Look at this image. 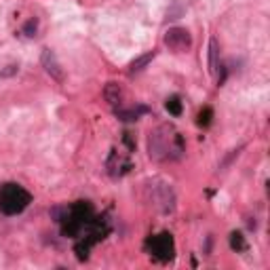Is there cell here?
Here are the masks:
<instances>
[{"mask_svg":"<svg viewBox=\"0 0 270 270\" xmlns=\"http://www.w3.org/2000/svg\"><path fill=\"white\" fill-rule=\"evenodd\" d=\"M36 32H38V21H36V19H27V21L23 23V34H25L27 38H34Z\"/></svg>","mask_w":270,"mask_h":270,"instance_id":"cell-15","label":"cell"},{"mask_svg":"<svg viewBox=\"0 0 270 270\" xmlns=\"http://www.w3.org/2000/svg\"><path fill=\"white\" fill-rule=\"evenodd\" d=\"M165 108H167V112L169 114H173V116H179L182 114V99L177 97V95H171L165 102Z\"/></svg>","mask_w":270,"mask_h":270,"instance_id":"cell-12","label":"cell"},{"mask_svg":"<svg viewBox=\"0 0 270 270\" xmlns=\"http://www.w3.org/2000/svg\"><path fill=\"white\" fill-rule=\"evenodd\" d=\"M152 186V184H150ZM154 194H152V201L154 205L159 207L163 213H169V211H173L175 207V196H173V190L167 186V184H161V186H152Z\"/></svg>","mask_w":270,"mask_h":270,"instance_id":"cell-6","label":"cell"},{"mask_svg":"<svg viewBox=\"0 0 270 270\" xmlns=\"http://www.w3.org/2000/svg\"><path fill=\"white\" fill-rule=\"evenodd\" d=\"M165 45L175 53H184L192 47V36L186 27H169L165 32Z\"/></svg>","mask_w":270,"mask_h":270,"instance_id":"cell-5","label":"cell"},{"mask_svg":"<svg viewBox=\"0 0 270 270\" xmlns=\"http://www.w3.org/2000/svg\"><path fill=\"white\" fill-rule=\"evenodd\" d=\"M211 118H213V110L211 108H203L201 112H198V125L201 127H209L211 125Z\"/></svg>","mask_w":270,"mask_h":270,"instance_id":"cell-14","label":"cell"},{"mask_svg":"<svg viewBox=\"0 0 270 270\" xmlns=\"http://www.w3.org/2000/svg\"><path fill=\"white\" fill-rule=\"evenodd\" d=\"M230 249L241 253V251H245L247 249V243H245V236L241 234V232H232L230 234Z\"/></svg>","mask_w":270,"mask_h":270,"instance_id":"cell-13","label":"cell"},{"mask_svg":"<svg viewBox=\"0 0 270 270\" xmlns=\"http://www.w3.org/2000/svg\"><path fill=\"white\" fill-rule=\"evenodd\" d=\"M15 72H17V66H7V70H3V72H0V76L7 78V76H13Z\"/></svg>","mask_w":270,"mask_h":270,"instance_id":"cell-16","label":"cell"},{"mask_svg":"<svg viewBox=\"0 0 270 270\" xmlns=\"http://www.w3.org/2000/svg\"><path fill=\"white\" fill-rule=\"evenodd\" d=\"M218 66H220V47H218V40L211 38L209 40V70H211V74H216Z\"/></svg>","mask_w":270,"mask_h":270,"instance_id":"cell-9","label":"cell"},{"mask_svg":"<svg viewBox=\"0 0 270 270\" xmlns=\"http://www.w3.org/2000/svg\"><path fill=\"white\" fill-rule=\"evenodd\" d=\"M95 213H93V207L84 201H78L74 205H70L68 209H64V216H57V220L62 224V232L66 236H72V238H78L82 234V230L93 222Z\"/></svg>","mask_w":270,"mask_h":270,"instance_id":"cell-2","label":"cell"},{"mask_svg":"<svg viewBox=\"0 0 270 270\" xmlns=\"http://www.w3.org/2000/svg\"><path fill=\"white\" fill-rule=\"evenodd\" d=\"M40 62H42V68L47 70V74H49L51 78H55L57 82H62V80H64V70H62V66H59L57 57H55V53H53L51 49H45V51H42Z\"/></svg>","mask_w":270,"mask_h":270,"instance_id":"cell-7","label":"cell"},{"mask_svg":"<svg viewBox=\"0 0 270 270\" xmlns=\"http://www.w3.org/2000/svg\"><path fill=\"white\" fill-rule=\"evenodd\" d=\"M104 97H106V102L112 104V106H118L121 104V97H123V91L116 82H108L106 84V89H104Z\"/></svg>","mask_w":270,"mask_h":270,"instance_id":"cell-8","label":"cell"},{"mask_svg":"<svg viewBox=\"0 0 270 270\" xmlns=\"http://www.w3.org/2000/svg\"><path fill=\"white\" fill-rule=\"evenodd\" d=\"M32 203V194L19 184H5L0 186V211L5 216H17Z\"/></svg>","mask_w":270,"mask_h":270,"instance_id":"cell-3","label":"cell"},{"mask_svg":"<svg viewBox=\"0 0 270 270\" xmlns=\"http://www.w3.org/2000/svg\"><path fill=\"white\" fill-rule=\"evenodd\" d=\"M148 154L154 161H175L184 154V137L173 125H159L148 135Z\"/></svg>","mask_w":270,"mask_h":270,"instance_id":"cell-1","label":"cell"},{"mask_svg":"<svg viewBox=\"0 0 270 270\" xmlns=\"http://www.w3.org/2000/svg\"><path fill=\"white\" fill-rule=\"evenodd\" d=\"M154 51H148V53H144V55H141V57H137V59H133L131 62V66H129V72L131 74H137V72H141V70H144L152 59H154Z\"/></svg>","mask_w":270,"mask_h":270,"instance_id":"cell-10","label":"cell"},{"mask_svg":"<svg viewBox=\"0 0 270 270\" xmlns=\"http://www.w3.org/2000/svg\"><path fill=\"white\" fill-rule=\"evenodd\" d=\"M141 112H148V108H144V106H139L137 110H116V116L121 118V121H137V116L141 114Z\"/></svg>","mask_w":270,"mask_h":270,"instance_id":"cell-11","label":"cell"},{"mask_svg":"<svg viewBox=\"0 0 270 270\" xmlns=\"http://www.w3.org/2000/svg\"><path fill=\"white\" fill-rule=\"evenodd\" d=\"M146 245H148L150 255L159 262H169V260H173V255H175V243L169 232H161V234L152 236Z\"/></svg>","mask_w":270,"mask_h":270,"instance_id":"cell-4","label":"cell"}]
</instances>
